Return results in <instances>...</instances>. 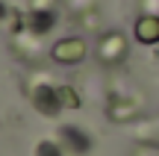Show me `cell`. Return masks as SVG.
Returning a JSON list of instances; mask_svg holds the SVG:
<instances>
[{
	"label": "cell",
	"mask_w": 159,
	"mask_h": 156,
	"mask_svg": "<svg viewBox=\"0 0 159 156\" xmlns=\"http://www.w3.org/2000/svg\"><path fill=\"white\" fill-rule=\"evenodd\" d=\"M30 100H33L35 112L44 118H56L59 112L65 109V97H62V86H56V82H39V86L30 91Z\"/></svg>",
	"instance_id": "1"
},
{
	"label": "cell",
	"mask_w": 159,
	"mask_h": 156,
	"mask_svg": "<svg viewBox=\"0 0 159 156\" xmlns=\"http://www.w3.org/2000/svg\"><path fill=\"white\" fill-rule=\"evenodd\" d=\"M89 53V44H85L83 35H68V38H59L56 44L50 47V59L56 65H80Z\"/></svg>",
	"instance_id": "2"
},
{
	"label": "cell",
	"mask_w": 159,
	"mask_h": 156,
	"mask_svg": "<svg viewBox=\"0 0 159 156\" xmlns=\"http://www.w3.org/2000/svg\"><path fill=\"white\" fill-rule=\"evenodd\" d=\"M127 50H130L127 35L118 33V29L100 35V41H97V59H100L103 65H121L127 59Z\"/></svg>",
	"instance_id": "3"
},
{
	"label": "cell",
	"mask_w": 159,
	"mask_h": 156,
	"mask_svg": "<svg viewBox=\"0 0 159 156\" xmlns=\"http://www.w3.org/2000/svg\"><path fill=\"white\" fill-rule=\"evenodd\" d=\"M59 141L71 156H89L91 153V136L77 124H62L59 127Z\"/></svg>",
	"instance_id": "4"
},
{
	"label": "cell",
	"mask_w": 159,
	"mask_h": 156,
	"mask_svg": "<svg viewBox=\"0 0 159 156\" xmlns=\"http://www.w3.org/2000/svg\"><path fill=\"white\" fill-rule=\"evenodd\" d=\"M59 24L56 9H30L27 12V33L41 38V35H50Z\"/></svg>",
	"instance_id": "5"
},
{
	"label": "cell",
	"mask_w": 159,
	"mask_h": 156,
	"mask_svg": "<svg viewBox=\"0 0 159 156\" xmlns=\"http://www.w3.org/2000/svg\"><path fill=\"white\" fill-rule=\"evenodd\" d=\"M133 38L139 41V44H159V15H148V12H142V15L136 18V24H133Z\"/></svg>",
	"instance_id": "6"
},
{
	"label": "cell",
	"mask_w": 159,
	"mask_h": 156,
	"mask_svg": "<svg viewBox=\"0 0 159 156\" xmlns=\"http://www.w3.org/2000/svg\"><path fill=\"white\" fill-rule=\"evenodd\" d=\"M136 115V106L130 103V100H112L109 103V118L112 121H127V118Z\"/></svg>",
	"instance_id": "7"
},
{
	"label": "cell",
	"mask_w": 159,
	"mask_h": 156,
	"mask_svg": "<svg viewBox=\"0 0 159 156\" xmlns=\"http://www.w3.org/2000/svg\"><path fill=\"white\" fill-rule=\"evenodd\" d=\"M65 153L68 150L62 147V141H53V139H41L33 150V156H65Z\"/></svg>",
	"instance_id": "8"
},
{
	"label": "cell",
	"mask_w": 159,
	"mask_h": 156,
	"mask_svg": "<svg viewBox=\"0 0 159 156\" xmlns=\"http://www.w3.org/2000/svg\"><path fill=\"white\" fill-rule=\"evenodd\" d=\"M62 97H65V109H80V94L71 86H62Z\"/></svg>",
	"instance_id": "9"
},
{
	"label": "cell",
	"mask_w": 159,
	"mask_h": 156,
	"mask_svg": "<svg viewBox=\"0 0 159 156\" xmlns=\"http://www.w3.org/2000/svg\"><path fill=\"white\" fill-rule=\"evenodd\" d=\"M59 0H30V9H56Z\"/></svg>",
	"instance_id": "10"
},
{
	"label": "cell",
	"mask_w": 159,
	"mask_h": 156,
	"mask_svg": "<svg viewBox=\"0 0 159 156\" xmlns=\"http://www.w3.org/2000/svg\"><path fill=\"white\" fill-rule=\"evenodd\" d=\"M142 12H148V15H159V0H142Z\"/></svg>",
	"instance_id": "11"
},
{
	"label": "cell",
	"mask_w": 159,
	"mask_h": 156,
	"mask_svg": "<svg viewBox=\"0 0 159 156\" xmlns=\"http://www.w3.org/2000/svg\"><path fill=\"white\" fill-rule=\"evenodd\" d=\"M9 15H12V9L3 3V0H0V24H3V21H9Z\"/></svg>",
	"instance_id": "12"
}]
</instances>
